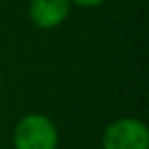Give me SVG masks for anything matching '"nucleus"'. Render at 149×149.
I'll use <instances>...</instances> for the list:
<instances>
[{
	"instance_id": "obj_3",
	"label": "nucleus",
	"mask_w": 149,
	"mask_h": 149,
	"mask_svg": "<svg viewBox=\"0 0 149 149\" xmlns=\"http://www.w3.org/2000/svg\"><path fill=\"white\" fill-rule=\"evenodd\" d=\"M74 4L70 0H30L29 19L42 30H53L68 19Z\"/></svg>"
},
{
	"instance_id": "obj_1",
	"label": "nucleus",
	"mask_w": 149,
	"mask_h": 149,
	"mask_svg": "<svg viewBox=\"0 0 149 149\" xmlns=\"http://www.w3.org/2000/svg\"><path fill=\"white\" fill-rule=\"evenodd\" d=\"M13 149H58L57 125L44 113H26L15 123Z\"/></svg>"
},
{
	"instance_id": "obj_4",
	"label": "nucleus",
	"mask_w": 149,
	"mask_h": 149,
	"mask_svg": "<svg viewBox=\"0 0 149 149\" xmlns=\"http://www.w3.org/2000/svg\"><path fill=\"white\" fill-rule=\"evenodd\" d=\"M70 2L79 6V8H98L104 2H108V0H70Z\"/></svg>"
},
{
	"instance_id": "obj_2",
	"label": "nucleus",
	"mask_w": 149,
	"mask_h": 149,
	"mask_svg": "<svg viewBox=\"0 0 149 149\" xmlns=\"http://www.w3.org/2000/svg\"><path fill=\"white\" fill-rule=\"evenodd\" d=\"M102 149H149V128L138 117H119L102 132Z\"/></svg>"
}]
</instances>
